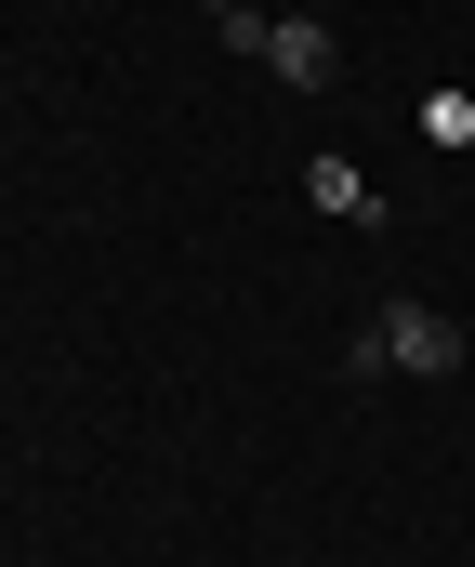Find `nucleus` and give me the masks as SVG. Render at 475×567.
Listing matches in <instances>:
<instances>
[{"instance_id": "nucleus-1", "label": "nucleus", "mask_w": 475, "mask_h": 567, "mask_svg": "<svg viewBox=\"0 0 475 567\" xmlns=\"http://www.w3.org/2000/svg\"><path fill=\"white\" fill-rule=\"evenodd\" d=\"M357 370H410V383H450V370H463V317L396 290V303H383V330L357 343Z\"/></svg>"}, {"instance_id": "nucleus-2", "label": "nucleus", "mask_w": 475, "mask_h": 567, "mask_svg": "<svg viewBox=\"0 0 475 567\" xmlns=\"http://www.w3.org/2000/svg\"><path fill=\"white\" fill-rule=\"evenodd\" d=\"M265 66H278V80H291V93H330V66H343V40H330V27H317V13H291V27H278V40H265Z\"/></svg>"}, {"instance_id": "nucleus-3", "label": "nucleus", "mask_w": 475, "mask_h": 567, "mask_svg": "<svg viewBox=\"0 0 475 567\" xmlns=\"http://www.w3.org/2000/svg\"><path fill=\"white\" fill-rule=\"evenodd\" d=\"M304 185H317V212H343V225H357V212H370V172H357V158H317Z\"/></svg>"}, {"instance_id": "nucleus-4", "label": "nucleus", "mask_w": 475, "mask_h": 567, "mask_svg": "<svg viewBox=\"0 0 475 567\" xmlns=\"http://www.w3.org/2000/svg\"><path fill=\"white\" fill-rule=\"evenodd\" d=\"M198 13H238V0H198Z\"/></svg>"}]
</instances>
